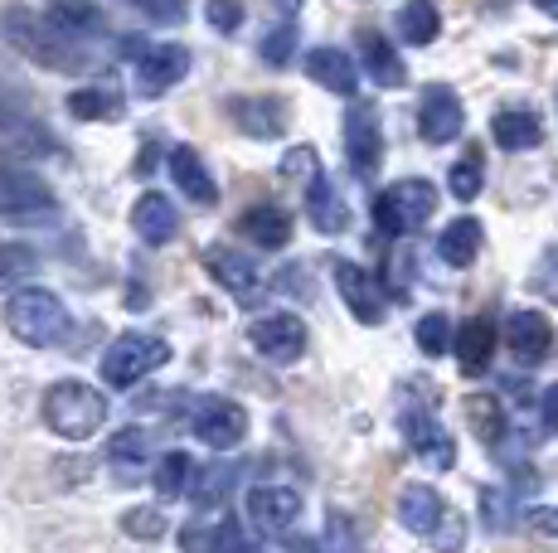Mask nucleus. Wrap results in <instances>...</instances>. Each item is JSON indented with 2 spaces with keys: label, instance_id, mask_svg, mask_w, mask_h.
<instances>
[{
  "label": "nucleus",
  "instance_id": "32",
  "mask_svg": "<svg viewBox=\"0 0 558 553\" xmlns=\"http://www.w3.org/2000/svg\"><path fill=\"white\" fill-rule=\"evenodd\" d=\"M69 112L78 116V122H117V116H122V98H117L112 88H78L69 98Z\"/></svg>",
  "mask_w": 558,
  "mask_h": 553
},
{
  "label": "nucleus",
  "instance_id": "47",
  "mask_svg": "<svg viewBox=\"0 0 558 553\" xmlns=\"http://www.w3.org/2000/svg\"><path fill=\"white\" fill-rule=\"evenodd\" d=\"M530 5H534V10H544V15H554V20H558V0H530Z\"/></svg>",
  "mask_w": 558,
  "mask_h": 553
},
{
  "label": "nucleus",
  "instance_id": "10",
  "mask_svg": "<svg viewBox=\"0 0 558 553\" xmlns=\"http://www.w3.org/2000/svg\"><path fill=\"white\" fill-rule=\"evenodd\" d=\"M204 272H209L229 296H239L243 306H253L257 296H263V272H257V262L243 258V253L229 248V243H214V248H204Z\"/></svg>",
  "mask_w": 558,
  "mask_h": 553
},
{
  "label": "nucleus",
  "instance_id": "15",
  "mask_svg": "<svg viewBox=\"0 0 558 553\" xmlns=\"http://www.w3.org/2000/svg\"><path fill=\"white\" fill-rule=\"evenodd\" d=\"M403 438H408V446H413L417 462L437 466V471H452L457 442H452V432L433 418V413H403Z\"/></svg>",
  "mask_w": 558,
  "mask_h": 553
},
{
  "label": "nucleus",
  "instance_id": "48",
  "mask_svg": "<svg viewBox=\"0 0 558 553\" xmlns=\"http://www.w3.org/2000/svg\"><path fill=\"white\" fill-rule=\"evenodd\" d=\"M311 553H345V549H340V544H336V539H326V544H316V549H311Z\"/></svg>",
  "mask_w": 558,
  "mask_h": 553
},
{
  "label": "nucleus",
  "instance_id": "26",
  "mask_svg": "<svg viewBox=\"0 0 558 553\" xmlns=\"http://www.w3.org/2000/svg\"><path fill=\"white\" fill-rule=\"evenodd\" d=\"M239 229H243V238H248L253 248H263V253H277V248L292 243V219H287L277 205H253L248 214L239 219Z\"/></svg>",
  "mask_w": 558,
  "mask_h": 553
},
{
  "label": "nucleus",
  "instance_id": "18",
  "mask_svg": "<svg viewBox=\"0 0 558 553\" xmlns=\"http://www.w3.org/2000/svg\"><path fill=\"white\" fill-rule=\"evenodd\" d=\"M506 345H510V355L520 359V365H539V359H549V349H554V325H549V316H539V311H514L510 321H506Z\"/></svg>",
  "mask_w": 558,
  "mask_h": 553
},
{
  "label": "nucleus",
  "instance_id": "6",
  "mask_svg": "<svg viewBox=\"0 0 558 553\" xmlns=\"http://www.w3.org/2000/svg\"><path fill=\"white\" fill-rule=\"evenodd\" d=\"M170 359V345L160 335H117L112 349L102 355V379L107 389H132L142 379H151L160 365Z\"/></svg>",
  "mask_w": 558,
  "mask_h": 553
},
{
  "label": "nucleus",
  "instance_id": "33",
  "mask_svg": "<svg viewBox=\"0 0 558 553\" xmlns=\"http://www.w3.org/2000/svg\"><path fill=\"white\" fill-rule=\"evenodd\" d=\"M39 272V258L20 243H0V292H20Z\"/></svg>",
  "mask_w": 558,
  "mask_h": 553
},
{
  "label": "nucleus",
  "instance_id": "38",
  "mask_svg": "<svg viewBox=\"0 0 558 553\" xmlns=\"http://www.w3.org/2000/svg\"><path fill=\"white\" fill-rule=\"evenodd\" d=\"M204 20H209L219 35H233V29L243 25V0H209V5H204Z\"/></svg>",
  "mask_w": 558,
  "mask_h": 553
},
{
  "label": "nucleus",
  "instance_id": "21",
  "mask_svg": "<svg viewBox=\"0 0 558 553\" xmlns=\"http://www.w3.org/2000/svg\"><path fill=\"white\" fill-rule=\"evenodd\" d=\"M306 73H311V83H320L326 93H340V98H355V88H360V69L345 49H330V45L311 49Z\"/></svg>",
  "mask_w": 558,
  "mask_h": 553
},
{
  "label": "nucleus",
  "instance_id": "1",
  "mask_svg": "<svg viewBox=\"0 0 558 553\" xmlns=\"http://www.w3.org/2000/svg\"><path fill=\"white\" fill-rule=\"evenodd\" d=\"M0 35H5L10 49H20L25 59H35L39 69L78 73L83 63H88L73 39H63L45 15H35V10H25V5H5V10H0Z\"/></svg>",
  "mask_w": 558,
  "mask_h": 553
},
{
  "label": "nucleus",
  "instance_id": "22",
  "mask_svg": "<svg viewBox=\"0 0 558 553\" xmlns=\"http://www.w3.org/2000/svg\"><path fill=\"white\" fill-rule=\"evenodd\" d=\"M360 63L379 88H403L408 83V63L389 45V35H379V29H360Z\"/></svg>",
  "mask_w": 558,
  "mask_h": 553
},
{
  "label": "nucleus",
  "instance_id": "16",
  "mask_svg": "<svg viewBox=\"0 0 558 553\" xmlns=\"http://www.w3.org/2000/svg\"><path fill=\"white\" fill-rule=\"evenodd\" d=\"M248 519L263 534H282L302 519V495L292 486H253L248 491Z\"/></svg>",
  "mask_w": 558,
  "mask_h": 553
},
{
  "label": "nucleus",
  "instance_id": "49",
  "mask_svg": "<svg viewBox=\"0 0 558 553\" xmlns=\"http://www.w3.org/2000/svg\"><path fill=\"white\" fill-rule=\"evenodd\" d=\"M277 5H282V10H296V0H277Z\"/></svg>",
  "mask_w": 558,
  "mask_h": 553
},
{
  "label": "nucleus",
  "instance_id": "46",
  "mask_svg": "<svg viewBox=\"0 0 558 553\" xmlns=\"http://www.w3.org/2000/svg\"><path fill=\"white\" fill-rule=\"evenodd\" d=\"M544 286H549V292H558V243H554V248L549 253H544Z\"/></svg>",
  "mask_w": 558,
  "mask_h": 553
},
{
  "label": "nucleus",
  "instance_id": "42",
  "mask_svg": "<svg viewBox=\"0 0 558 553\" xmlns=\"http://www.w3.org/2000/svg\"><path fill=\"white\" fill-rule=\"evenodd\" d=\"M142 456H146V432L126 428V432H117V438H112V462L132 466V462H142Z\"/></svg>",
  "mask_w": 558,
  "mask_h": 553
},
{
  "label": "nucleus",
  "instance_id": "14",
  "mask_svg": "<svg viewBox=\"0 0 558 553\" xmlns=\"http://www.w3.org/2000/svg\"><path fill=\"white\" fill-rule=\"evenodd\" d=\"M53 209V195L39 175L29 170L0 161V214H15V219H29V214H49Z\"/></svg>",
  "mask_w": 558,
  "mask_h": 553
},
{
  "label": "nucleus",
  "instance_id": "40",
  "mask_svg": "<svg viewBox=\"0 0 558 553\" xmlns=\"http://www.w3.org/2000/svg\"><path fill=\"white\" fill-rule=\"evenodd\" d=\"M292 49H296V25H277L272 35L263 39V59L272 63V69H282V63L292 59Z\"/></svg>",
  "mask_w": 558,
  "mask_h": 553
},
{
  "label": "nucleus",
  "instance_id": "3",
  "mask_svg": "<svg viewBox=\"0 0 558 553\" xmlns=\"http://www.w3.org/2000/svg\"><path fill=\"white\" fill-rule=\"evenodd\" d=\"M45 422L53 438L63 442H88L107 428V393L83 384V379H59L45 393Z\"/></svg>",
  "mask_w": 558,
  "mask_h": 553
},
{
  "label": "nucleus",
  "instance_id": "17",
  "mask_svg": "<svg viewBox=\"0 0 558 553\" xmlns=\"http://www.w3.org/2000/svg\"><path fill=\"white\" fill-rule=\"evenodd\" d=\"M490 142L500 146V151H534V146H544V116L534 108H500L490 116Z\"/></svg>",
  "mask_w": 558,
  "mask_h": 553
},
{
  "label": "nucleus",
  "instance_id": "7",
  "mask_svg": "<svg viewBox=\"0 0 558 553\" xmlns=\"http://www.w3.org/2000/svg\"><path fill=\"white\" fill-rule=\"evenodd\" d=\"M190 428H195V438L209 446V452H233L243 438H248V413H243V403L233 398H199L195 413H190Z\"/></svg>",
  "mask_w": 558,
  "mask_h": 553
},
{
  "label": "nucleus",
  "instance_id": "39",
  "mask_svg": "<svg viewBox=\"0 0 558 553\" xmlns=\"http://www.w3.org/2000/svg\"><path fill=\"white\" fill-rule=\"evenodd\" d=\"M282 175L287 180H316L320 175V161H316V151H311V146H292V151L282 156Z\"/></svg>",
  "mask_w": 558,
  "mask_h": 553
},
{
  "label": "nucleus",
  "instance_id": "2",
  "mask_svg": "<svg viewBox=\"0 0 558 553\" xmlns=\"http://www.w3.org/2000/svg\"><path fill=\"white\" fill-rule=\"evenodd\" d=\"M399 525L408 529V534L427 539L437 553H461L466 549V519L447 505L437 486H423V481L403 486L399 491Z\"/></svg>",
  "mask_w": 558,
  "mask_h": 553
},
{
  "label": "nucleus",
  "instance_id": "24",
  "mask_svg": "<svg viewBox=\"0 0 558 553\" xmlns=\"http://www.w3.org/2000/svg\"><path fill=\"white\" fill-rule=\"evenodd\" d=\"M132 229H136V238H142V243H151V248H166V243L180 233V214H175V205H170L166 195H156V189H151V195L136 199Z\"/></svg>",
  "mask_w": 558,
  "mask_h": 553
},
{
  "label": "nucleus",
  "instance_id": "20",
  "mask_svg": "<svg viewBox=\"0 0 558 553\" xmlns=\"http://www.w3.org/2000/svg\"><path fill=\"white\" fill-rule=\"evenodd\" d=\"M229 116L239 132L257 136V142H272V136L287 132V102L282 98H233Z\"/></svg>",
  "mask_w": 558,
  "mask_h": 553
},
{
  "label": "nucleus",
  "instance_id": "30",
  "mask_svg": "<svg viewBox=\"0 0 558 553\" xmlns=\"http://www.w3.org/2000/svg\"><path fill=\"white\" fill-rule=\"evenodd\" d=\"M461 413H466L471 432H476V438L486 442V446H500V442H506L510 422H506V408H500V398H490V393H471V398L461 403Z\"/></svg>",
  "mask_w": 558,
  "mask_h": 553
},
{
  "label": "nucleus",
  "instance_id": "8",
  "mask_svg": "<svg viewBox=\"0 0 558 553\" xmlns=\"http://www.w3.org/2000/svg\"><path fill=\"white\" fill-rule=\"evenodd\" d=\"M253 349L267 359V365H296L306 355V321L292 311H272V316H257L248 325Z\"/></svg>",
  "mask_w": 558,
  "mask_h": 553
},
{
  "label": "nucleus",
  "instance_id": "28",
  "mask_svg": "<svg viewBox=\"0 0 558 553\" xmlns=\"http://www.w3.org/2000/svg\"><path fill=\"white\" fill-rule=\"evenodd\" d=\"M481 243H486V233H481V219L461 214L457 223H447V229L437 233V258H442L447 268H471V262L481 258Z\"/></svg>",
  "mask_w": 558,
  "mask_h": 553
},
{
  "label": "nucleus",
  "instance_id": "12",
  "mask_svg": "<svg viewBox=\"0 0 558 553\" xmlns=\"http://www.w3.org/2000/svg\"><path fill=\"white\" fill-rule=\"evenodd\" d=\"M336 292H340V302L350 306V316H355L360 325H384V316H389V302H384L379 282H374V276L364 272L360 262H350V258L336 262Z\"/></svg>",
  "mask_w": 558,
  "mask_h": 553
},
{
  "label": "nucleus",
  "instance_id": "23",
  "mask_svg": "<svg viewBox=\"0 0 558 553\" xmlns=\"http://www.w3.org/2000/svg\"><path fill=\"white\" fill-rule=\"evenodd\" d=\"M170 180L180 185V195H185L190 205H214V199H219V185H214L209 165H204V156L195 146H175V151H170Z\"/></svg>",
  "mask_w": 558,
  "mask_h": 553
},
{
  "label": "nucleus",
  "instance_id": "13",
  "mask_svg": "<svg viewBox=\"0 0 558 553\" xmlns=\"http://www.w3.org/2000/svg\"><path fill=\"white\" fill-rule=\"evenodd\" d=\"M461 126H466V108H461L457 93L447 83L423 88V102H417V132H423V142L447 146L452 136H461Z\"/></svg>",
  "mask_w": 558,
  "mask_h": 553
},
{
  "label": "nucleus",
  "instance_id": "31",
  "mask_svg": "<svg viewBox=\"0 0 558 553\" xmlns=\"http://www.w3.org/2000/svg\"><path fill=\"white\" fill-rule=\"evenodd\" d=\"M151 486H156L160 500L190 495V486H195V462H190V452H166L160 456L156 471H151Z\"/></svg>",
  "mask_w": 558,
  "mask_h": 553
},
{
  "label": "nucleus",
  "instance_id": "9",
  "mask_svg": "<svg viewBox=\"0 0 558 553\" xmlns=\"http://www.w3.org/2000/svg\"><path fill=\"white\" fill-rule=\"evenodd\" d=\"M136 54V88L146 98L170 93L190 73V49L185 45H126Z\"/></svg>",
  "mask_w": 558,
  "mask_h": 553
},
{
  "label": "nucleus",
  "instance_id": "43",
  "mask_svg": "<svg viewBox=\"0 0 558 553\" xmlns=\"http://www.w3.org/2000/svg\"><path fill=\"white\" fill-rule=\"evenodd\" d=\"M214 553H257V549L248 544V534H243L233 519H223V525L214 529Z\"/></svg>",
  "mask_w": 558,
  "mask_h": 553
},
{
  "label": "nucleus",
  "instance_id": "11",
  "mask_svg": "<svg viewBox=\"0 0 558 553\" xmlns=\"http://www.w3.org/2000/svg\"><path fill=\"white\" fill-rule=\"evenodd\" d=\"M345 161L355 175H374L384 161V132H379V116H374L369 102H355V108H345Z\"/></svg>",
  "mask_w": 558,
  "mask_h": 553
},
{
  "label": "nucleus",
  "instance_id": "44",
  "mask_svg": "<svg viewBox=\"0 0 558 553\" xmlns=\"http://www.w3.org/2000/svg\"><path fill=\"white\" fill-rule=\"evenodd\" d=\"M530 525L539 529V534L558 539V505H539V509H530Z\"/></svg>",
  "mask_w": 558,
  "mask_h": 553
},
{
  "label": "nucleus",
  "instance_id": "29",
  "mask_svg": "<svg viewBox=\"0 0 558 553\" xmlns=\"http://www.w3.org/2000/svg\"><path fill=\"white\" fill-rule=\"evenodd\" d=\"M393 29H399L408 45L423 49V45H433V39L442 35V10H437V0H403Z\"/></svg>",
  "mask_w": 558,
  "mask_h": 553
},
{
  "label": "nucleus",
  "instance_id": "35",
  "mask_svg": "<svg viewBox=\"0 0 558 553\" xmlns=\"http://www.w3.org/2000/svg\"><path fill=\"white\" fill-rule=\"evenodd\" d=\"M413 340H417V349H423L427 359L447 355V349H452V321H447L442 311H427L423 321L413 325Z\"/></svg>",
  "mask_w": 558,
  "mask_h": 553
},
{
  "label": "nucleus",
  "instance_id": "45",
  "mask_svg": "<svg viewBox=\"0 0 558 553\" xmlns=\"http://www.w3.org/2000/svg\"><path fill=\"white\" fill-rule=\"evenodd\" d=\"M539 413H544V422H549V432H558V384L539 393Z\"/></svg>",
  "mask_w": 558,
  "mask_h": 553
},
{
  "label": "nucleus",
  "instance_id": "36",
  "mask_svg": "<svg viewBox=\"0 0 558 553\" xmlns=\"http://www.w3.org/2000/svg\"><path fill=\"white\" fill-rule=\"evenodd\" d=\"M233 466L229 462H219V466H209V471L204 476H195V486H190V495L199 500V505H219L223 495H229V486H233Z\"/></svg>",
  "mask_w": 558,
  "mask_h": 553
},
{
  "label": "nucleus",
  "instance_id": "41",
  "mask_svg": "<svg viewBox=\"0 0 558 553\" xmlns=\"http://www.w3.org/2000/svg\"><path fill=\"white\" fill-rule=\"evenodd\" d=\"M136 10H142L146 20H156V25H180L190 10V0H132Z\"/></svg>",
  "mask_w": 558,
  "mask_h": 553
},
{
  "label": "nucleus",
  "instance_id": "37",
  "mask_svg": "<svg viewBox=\"0 0 558 553\" xmlns=\"http://www.w3.org/2000/svg\"><path fill=\"white\" fill-rule=\"evenodd\" d=\"M122 529H126L132 539H160V534H166V515H160V509H151V505L126 509V515H122Z\"/></svg>",
  "mask_w": 558,
  "mask_h": 553
},
{
  "label": "nucleus",
  "instance_id": "19",
  "mask_svg": "<svg viewBox=\"0 0 558 553\" xmlns=\"http://www.w3.org/2000/svg\"><path fill=\"white\" fill-rule=\"evenodd\" d=\"M452 349H457L461 374L481 379L490 369V355H496V321H490V316H471V321H461V331L452 335Z\"/></svg>",
  "mask_w": 558,
  "mask_h": 553
},
{
  "label": "nucleus",
  "instance_id": "27",
  "mask_svg": "<svg viewBox=\"0 0 558 553\" xmlns=\"http://www.w3.org/2000/svg\"><path fill=\"white\" fill-rule=\"evenodd\" d=\"M0 136H5V142H20L25 151H35V156H49V151H53L49 132H45V126H39L25 108H20V102L10 98L5 88H0Z\"/></svg>",
  "mask_w": 558,
  "mask_h": 553
},
{
  "label": "nucleus",
  "instance_id": "5",
  "mask_svg": "<svg viewBox=\"0 0 558 553\" xmlns=\"http://www.w3.org/2000/svg\"><path fill=\"white\" fill-rule=\"evenodd\" d=\"M437 209V185L433 180H393L384 195H374V223H379L384 238H403V233L423 229Z\"/></svg>",
  "mask_w": 558,
  "mask_h": 553
},
{
  "label": "nucleus",
  "instance_id": "25",
  "mask_svg": "<svg viewBox=\"0 0 558 553\" xmlns=\"http://www.w3.org/2000/svg\"><path fill=\"white\" fill-rule=\"evenodd\" d=\"M306 219L316 223L320 233H345L350 229V205L326 175H316L306 185Z\"/></svg>",
  "mask_w": 558,
  "mask_h": 553
},
{
  "label": "nucleus",
  "instance_id": "4",
  "mask_svg": "<svg viewBox=\"0 0 558 553\" xmlns=\"http://www.w3.org/2000/svg\"><path fill=\"white\" fill-rule=\"evenodd\" d=\"M5 325H10V335L25 340L29 349H49V345H59V340H69V331H73L69 306L53 292H45V286H20V292H10Z\"/></svg>",
  "mask_w": 558,
  "mask_h": 553
},
{
  "label": "nucleus",
  "instance_id": "34",
  "mask_svg": "<svg viewBox=\"0 0 558 553\" xmlns=\"http://www.w3.org/2000/svg\"><path fill=\"white\" fill-rule=\"evenodd\" d=\"M447 185H452V195L461 205H471V199L486 189V165H481V151H466L461 161L452 165V175H447Z\"/></svg>",
  "mask_w": 558,
  "mask_h": 553
}]
</instances>
